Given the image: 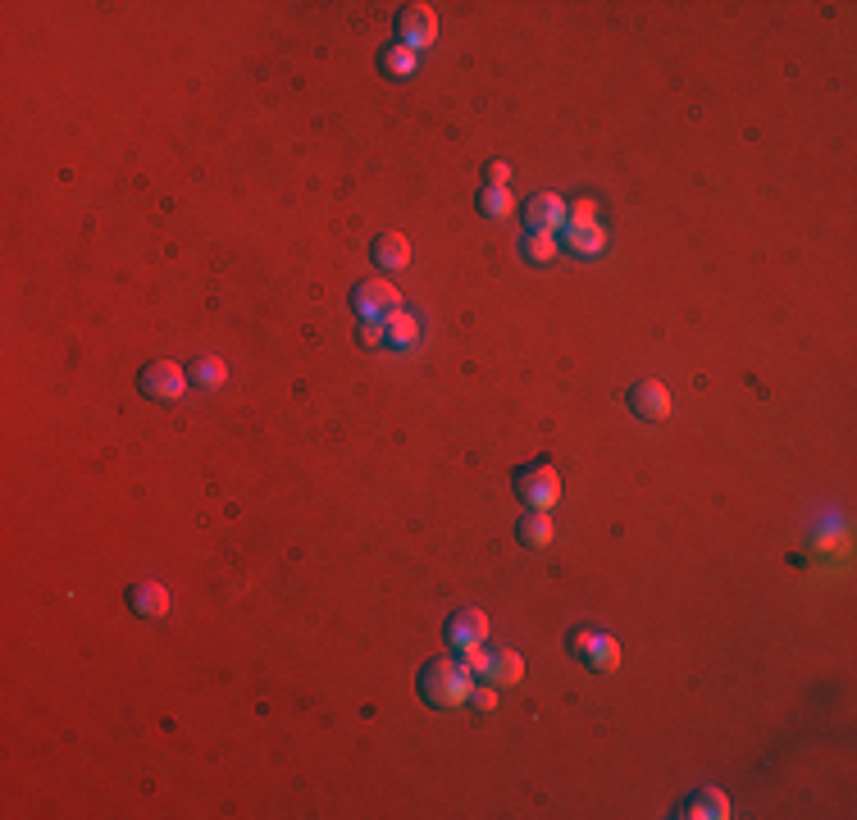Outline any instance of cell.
Segmentation results:
<instances>
[{"label": "cell", "mask_w": 857, "mask_h": 820, "mask_svg": "<svg viewBox=\"0 0 857 820\" xmlns=\"http://www.w3.org/2000/svg\"><path fill=\"white\" fill-rule=\"evenodd\" d=\"M470 707H479V711H493V707H497V688H493V684H484V688H470Z\"/></svg>", "instance_id": "obj_23"}, {"label": "cell", "mask_w": 857, "mask_h": 820, "mask_svg": "<svg viewBox=\"0 0 857 820\" xmlns=\"http://www.w3.org/2000/svg\"><path fill=\"white\" fill-rule=\"evenodd\" d=\"M520 256H525L529 265H548V260L557 256V237L552 233H525L520 237Z\"/></svg>", "instance_id": "obj_19"}, {"label": "cell", "mask_w": 857, "mask_h": 820, "mask_svg": "<svg viewBox=\"0 0 857 820\" xmlns=\"http://www.w3.org/2000/svg\"><path fill=\"white\" fill-rule=\"evenodd\" d=\"M383 338H388L393 351H415L420 347V319L411 310H397V315L383 319Z\"/></svg>", "instance_id": "obj_12"}, {"label": "cell", "mask_w": 857, "mask_h": 820, "mask_svg": "<svg viewBox=\"0 0 857 820\" xmlns=\"http://www.w3.org/2000/svg\"><path fill=\"white\" fill-rule=\"evenodd\" d=\"M370 260L379 269H406L411 265V242L402 233H379L370 246Z\"/></svg>", "instance_id": "obj_11"}, {"label": "cell", "mask_w": 857, "mask_h": 820, "mask_svg": "<svg viewBox=\"0 0 857 820\" xmlns=\"http://www.w3.org/2000/svg\"><path fill=\"white\" fill-rule=\"evenodd\" d=\"M356 338H361V347H365V351L388 347V338H383V324H370V319H361V328H356Z\"/></svg>", "instance_id": "obj_21"}, {"label": "cell", "mask_w": 857, "mask_h": 820, "mask_svg": "<svg viewBox=\"0 0 857 820\" xmlns=\"http://www.w3.org/2000/svg\"><path fill=\"white\" fill-rule=\"evenodd\" d=\"M566 647H570V652L584 656V666L598 670V675H607V670H616V666H620V647H616V638L593 634V629H575V634L566 638Z\"/></svg>", "instance_id": "obj_5"}, {"label": "cell", "mask_w": 857, "mask_h": 820, "mask_svg": "<svg viewBox=\"0 0 857 820\" xmlns=\"http://www.w3.org/2000/svg\"><path fill=\"white\" fill-rule=\"evenodd\" d=\"M479 215L484 219L511 215V192H506V187H484V192H479Z\"/></svg>", "instance_id": "obj_20"}, {"label": "cell", "mask_w": 857, "mask_h": 820, "mask_svg": "<svg viewBox=\"0 0 857 820\" xmlns=\"http://www.w3.org/2000/svg\"><path fill=\"white\" fill-rule=\"evenodd\" d=\"M415 688H420V697L429 702V707L438 711H456L470 702V670L456 666V661H447V656H434V661H424L420 666V679H415Z\"/></svg>", "instance_id": "obj_1"}, {"label": "cell", "mask_w": 857, "mask_h": 820, "mask_svg": "<svg viewBox=\"0 0 857 820\" xmlns=\"http://www.w3.org/2000/svg\"><path fill=\"white\" fill-rule=\"evenodd\" d=\"M187 369L174 365V360H151V365L137 374V388H142V397L151 401H178L187 392Z\"/></svg>", "instance_id": "obj_4"}, {"label": "cell", "mask_w": 857, "mask_h": 820, "mask_svg": "<svg viewBox=\"0 0 857 820\" xmlns=\"http://www.w3.org/2000/svg\"><path fill=\"white\" fill-rule=\"evenodd\" d=\"M516 538L525 547H534V552H543V547L552 543V520H548V511H529L525 520L516 524Z\"/></svg>", "instance_id": "obj_16"}, {"label": "cell", "mask_w": 857, "mask_h": 820, "mask_svg": "<svg viewBox=\"0 0 857 820\" xmlns=\"http://www.w3.org/2000/svg\"><path fill=\"white\" fill-rule=\"evenodd\" d=\"M379 69L393 73V78H411L415 73V51L411 46H402V41H388V46L379 51Z\"/></svg>", "instance_id": "obj_17"}, {"label": "cell", "mask_w": 857, "mask_h": 820, "mask_svg": "<svg viewBox=\"0 0 857 820\" xmlns=\"http://www.w3.org/2000/svg\"><path fill=\"white\" fill-rule=\"evenodd\" d=\"M566 219H570V210L557 192H538L525 201V233H552L557 237L561 228H566Z\"/></svg>", "instance_id": "obj_6"}, {"label": "cell", "mask_w": 857, "mask_h": 820, "mask_svg": "<svg viewBox=\"0 0 857 820\" xmlns=\"http://www.w3.org/2000/svg\"><path fill=\"white\" fill-rule=\"evenodd\" d=\"M434 37H438V14L429 10V5H406L402 23H397V41L420 55L424 46H434Z\"/></svg>", "instance_id": "obj_8"}, {"label": "cell", "mask_w": 857, "mask_h": 820, "mask_svg": "<svg viewBox=\"0 0 857 820\" xmlns=\"http://www.w3.org/2000/svg\"><path fill=\"white\" fill-rule=\"evenodd\" d=\"M187 379L197 383V388H224L228 365L219 356H201V360H192V365H187Z\"/></svg>", "instance_id": "obj_18"}, {"label": "cell", "mask_w": 857, "mask_h": 820, "mask_svg": "<svg viewBox=\"0 0 857 820\" xmlns=\"http://www.w3.org/2000/svg\"><path fill=\"white\" fill-rule=\"evenodd\" d=\"M575 219H598V205H593V201H575Z\"/></svg>", "instance_id": "obj_24"}, {"label": "cell", "mask_w": 857, "mask_h": 820, "mask_svg": "<svg viewBox=\"0 0 857 820\" xmlns=\"http://www.w3.org/2000/svg\"><path fill=\"white\" fill-rule=\"evenodd\" d=\"M625 401H630V410L639 420H652V424L671 415V392H666V383H657V379H639Z\"/></svg>", "instance_id": "obj_9"}, {"label": "cell", "mask_w": 857, "mask_h": 820, "mask_svg": "<svg viewBox=\"0 0 857 820\" xmlns=\"http://www.w3.org/2000/svg\"><path fill=\"white\" fill-rule=\"evenodd\" d=\"M447 647L452 652H465V647H479L488 638V615L479 606H461V611L447 615Z\"/></svg>", "instance_id": "obj_7"}, {"label": "cell", "mask_w": 857, "mask_h": 820, "mask_svg": "<svg viewBox=\"0 0 857 820\" xmlns=\"http://www.w3.org/2000/svg\"><path fill=\"white\" fill-rule=\"evenodd\" d=\"M520 679H525V661H520L516 647H497V652H488L484 684H520Z\"/></svg>", "instance_id": "obj_13"}, {"label": "cell", "mask_w": 857, "mask_h": 820, "mask_svg": "<svg viewBox=\"0 0 857 820\" xmlns=\"http://www.w3.org/2000/svg\"><path fill=\"white\" fill-rule=\"evenodd\" d=\"M128 606H133L137 615H151V620H160V615L169 611V593L160 584H133V588H128Z\"/></svg>", "instance_id": "obj_15"}, {"label": "cell", "mask_w": 857, "mask_h": 820, "mask_svg": "<svg viewBox=\"0 0 857 820\" xmlns=\"http://www.w3.org/2000/svg\"><path fill=\"white\" fill-rule=\"evenodd\" d=\"M511 483H516V497L529 506V511H552V506L561 502V474L552 470L548 461L520 465V470L511 474Z\"/></svg>", "instance_id": "obj_2"}, {"label": "cell", "mask_w": 857, "mask_h": 820, "mask_svg": "<svg viewBox=\"0 0 857 820\" xmlns=\"http://www.w3.org/2000/svg\"><path fill=\"white\" fill-rule=\"evenodd\" d=\"M561 242H566L570 256H602L607 228H602L598 219H570V224L561 228Z\"/></svg>", "instance_id": "obj_10"}, {"label": "cell", "mask_w": 857, "mask_h": 820, "mask_svg": "<svg viewBox=\"0 0 857 820\" xmlns=\"http://www.w3.org/2000/svg\"><path fill=\"white\" fill-rule=\"evenodd\" d=\"M352 310H356V319L383 324L388 315H397V310H402V292H397L388 278H365V283L352 287Z\"/></svg>", "instance_id": "obj_3"}, {"label": "cell", "mask_w": 857, "mask_h": 820, "mask_svg": "<svg viewBox=\"0 0 857 820\" xmlns=\"http://www.w3.org/2000/svg\"><path fill=\"white\" fill-rule=\"evenodd\" d=\"M680 816H689V820H725L730 816V798H725L721 789H703V793H693V798H684Z\"/></svg>", "instance_id": "obj_14"}, {"label": "cell", "mask_w": 857, "mask_h": 820, "mask_svg": "<svg viewBox=\"0 0 857 820\" xmlns=\"http://www.w3.org/2000/svg\"><path fill=\"white\" fill-rule=\"evenodd\" d=\"M484 178H488V187H506V183H511V164H506V160H488L484 164Z\"/></svg>", "instance_id": "obj_22"}]
</instances>
